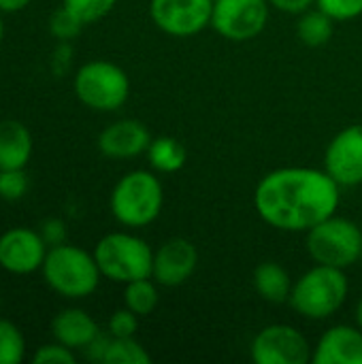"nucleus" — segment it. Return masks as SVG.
I'll use <instances>...</instances> for the list:
<instances>
[{
  "label": "nucleus",
  "mask_w": 362,
  "mask_h": 364,
  "mask_svg": "<svg viewBox=\"0 0 362 364\" xmlns=\"http://www.w3.org/2000/svg\"><path fill=\"white\" fill-rule=\"evenodd\" d=\"M341 186L324 171L312 166H282L267 173L254 190L258 218L282 232H307L337 213Z\"/></svg>",
  "instance_id": "obj_1"
},
{
  "label": "nucleus",
  "mask_w": 362,
  "mask_h": 364,
  "mask_svg": "<svg viewBox=\"0 0 362 364\" xmlns=\"http://www.w3.org/2000/svg\"><path fill=\"white\" fill-rule=\"evenodd\" d=\"M350 296V279L344 269L314 264L294 279L288 305L305 320L322 322L341 311Z\"/></svg>",
  "instance_id": "obj_2"
},
{
  "label": "nucleus",
  "mask_w": 362,
  "mask_h": 364,
  "mask_svg": "<svg viewBox=\"0 0 362 364\" xmlns=\"http://www.w3.org/2000/svg\"><path fill=\"white\" fill-rule=\"evenodd\" d=\"M164 207V188L151 168H134L117 179L109 196V209L117 224L145 228L154 224Z\"/></svg>",
  "instance_id": "obj_3"
},
{
  "label": "nucleus",
  "mask_w": 362,
  "mask_h": 364,
  "mask_svg": "<svg viewBox=\"0 0 362 364\" xmlns=\"http://www.w3.org/2000/svg\"><path fill=\"white\" fill-rule=\"evenodd\" d=\"M41 275L55 294L68 301L92 296L102 279L94 252H87L68 241L47 250Z\"/></svg>",
  "instance_id": "obj_4"
},
{
  "label": "nucleus",
  "mask_w": 362,
  "mask_h": 364,
  "mask_svg": "<svg viewBox=\"0 0 362 364\" xmlns=\"http://www.w3.org/2000/svg\"><path fill=\"white\" fill-rule=\"evenodd\" d=\"M305 250L314 264H326L346 271L361 262V226L350 218L333 213L305 232Z\"/></svg>",
  "instance_id": "obj_5"
},
{
  "label": "nucleus",
  "mask_w": 362,
  "mask_h": 364,
  "mask_svg": "<svg viewBox=\"0 0 362 364\" xmlns=\"http://www.w3.org/2000/svg\"><path fill=\"white\" fill-rule=\"evenodd\" d=\"M94 258L105 279L113 284H128L134 279L151 277L154 247L132 232H109L96 247Z\"/></svg>",
  "instance_id": "obj_6"
},
{
  "label": "nucleus",
  "mask_w": 362,
  "mask_h": 364,
  "mask_svg": "<svg viewBox=\"0 0 362 364\" xmlns=\"http://www.w3.org/2000/svg\"><path fill=\"white\" fill-rule=\"evenodd\" d=\"M73 90L83 107L98 113H113L128 102L130 77L115 62L90 60L75 73Z\"/></svg>",
  "instance_id": "obj_7"
},
{
  "label": "nucleus",
  "mask_w": 362,
  "mask_h": 364,
  "mask_svg": "<svg viewBox=\"0 0 362 364\" xmlns=\"http://www.w3.org/2000/svg\"><path fill=\"white\" fill-rule=\"evenodd\" d=\"M269 15V0H213L211 28L226 41L247 43L265 32Z\"/></svg>",
  "instance_id": "obj_8"
},
{
  "label": "nucleus",
  "mask_w": 362,
  "mask_h": 364,
  "mask_svg": "<svg viewBox=\"0 0 362 364\" xmlns=\"http://www.w3.org/2000/svg\"><path fill=\"white\" fill-rule=\"evenodd\" d=\"M312 354L309 339L290 324H269L250 343V358L256 364H307Z\"/></svg>",
  "instance_id": "obj_9"
},
{
  "label": "nucleus",
  "mask_w": 362,
  "mask_h": 364,
  "mask_svg": "<svg viewBox=\"0 0 362 364\" xmlns=\"http://www.w3.org/2000/svg\"><path fill=\"white\" fill-rule=\"evenodd\" d=\"M213 0H149V17L169 36L186 38L211 26Z\"/></svg>",
  "instance_id": "obj_10"
},
{
  "label": "nucleus",
  "mask_w": 362,
  "mask_h": 364,
  "mask_svg": "<svg viewBox=\"0 0 362 364\" xmlns=\"http://www.w3.org/2000/svg\"><path fill=\"white\" fill-rule=\"evenodd\" d=\"M341 188L362 183V124L339 130L324 149L322 166Z\"/></svg>",
  "instance_id": "obj_11"
},
{
  "label": "nucleus",
  "mask_w": 362,
  "mask_h": 364,
  "mask_svg": "<svg viewBox=\"0 0 362 364\" xmlns=\"http://www.w3.org/2000/svg\"><path fill=\"white\" fill-rule=\"evenodd\" d=\"M198 269V250L186 237H173L154 250L151 279L160 288H179Z\"/></svg>",
  "instance_id": "obj_12"
},
{
  "label": "nucleus",
  "mask_w": 362,
  "mask_h": 364,
  "mask_svg": "<svg viewBox=\"0 0 362 364\" xmlns=\"http://www.w3.org/2000/svg\"><path fill=\"white\" fill-rule=\"evenodd\" d=\"M47 243L43 241L38 230L15 226L0 235V269L11 275H30L41 271Z\"/></svg>",
  "instance_id": "obj_13"
},
{
  "label": "nucleus",
  "mask_w": 362,
  "mask_h": 364,
  "mask_svg": "<svg viewBox=\"0 0 362 364\" xmlns=\"http://www.w3.org/2000/svg\"><path fill=\"white\" fill-rule=\"evenodd\" d=\"M151 139L154 136L143 122L122 117L100 130L96 147L109 160H132L147 151Z\"/></svg>",
  "instance_id": "obj_14"
},
{
  "label": "nucleus",
  "mask_w": 362,
  "mask_h": 364,
  "mask_svg": "<svg viewBox=\"0 0 362 364\" xmlns=\"http://www.w3.org/2000/svg\"><path fill=\"white\" fill-rule=\"evenodd\" d=\"M314 364H362V328L335 324L320 335L312 354Z\"/></svg>",
  "instance_id": "obj_15"
},
{
  "label": "nucleus",
  "mask_w": 362,
  "mask_h": 364,
  "mask_svg": "<svg viewBox=\"0 0 362 364\" xmlns=\"http://www.w3.org/2000/svg\"><path fill=\"white\" fill-rule=\"evenodd\" d=\"M98 333L100 326L96 320L79 307L62 309L51 320V337L75 352H83Z\"/></svg>",
  "instance_id": "obj_16"
},
{
  "label": "nucleus",
  "mask_w": 362,
  "mask_h": 364,
  "mask_svg": "<svg viewBox=\"0 0 362 364\" xmlns=\"http://www.w3.org/2000/svg\"><path fill=\"white\" fill-rule=\"evenodd\" d=\"M34 141L19 119L0 122V171L4 168H26L32 158Z\"/></svg>",
  "instance_id": "obj_17"
},
{
  "label": "nucleus",
  "mask_w": 362,
  "mask_h": 364,
  "mask_svg": "<svg viewBox=\"0 0 362 364\" xmlns=\"http://www.w3.org/2000/svg\"><path fill=\"white\" fill-rule=\"evenodd\" d=\"M252 286L265 303L284 305V303H288V299L292 294L294 279L284 264H280L275 260H265L254 269Z\"/></svg>",
  "instance_id": "obj_18"
},
{
  "label": "nucleus",
  "mask_w": 362,
  "mask_h": 364,
  "mask_svg": "<svg viewBox=\"0 0 362 364\" xmlns=\"http://www.w3.org/2000/svg\"><path fill=\"white\" fill-rule=\"evenodd\" d=\"M147 164L154 173L158 175H173L179 173L186 162H188V149L186 145L171 134H162V136H154L147 151Z\"/></svg>",
  "instance_id": "obj_19"
},
{
  "label": "nucleus",
  "mask_w": 362,
  "mask_h": 364,
  "mask_svg": "<svg viewBox=\"0 0 362 364\" xmlns=\"http://www.w3.org/2000/svg\"><path fill=\"white\" fill-rule=\"evenodd\" d=\"M297 36L305 47H324L333 34H335V19L329 17L324 11H320L318 6L307 9L305 13L297 15Z\"/></svg>",
  "instance_id": "obj_20"
},
{
  "label": "nucleus",
  "mask_w": 362,
  "mask_h": 364,
  "mask_svg": "<svg viewBox=\"0 0 362 364\" xmlns=\"http://www.w3.org/2000/svg\"><path fill=\"white\" fill-rule=\"evenodd\" d=\"M158 303H160V286L151 277L124 284V307L134 311L139 318L151 316Z\"/></svg>",
  "instance_id": "obj_21"
},
{
  "label": "nucleus",
  "mask_w": 362,
  "mask_h": 364,
  "mask_svg": "<svg viewBox=\"0 0 362 364\" xmlns=\"http://www.w3.org/2000/svg\"><path fill=\"white\" fill-rule=\"evenodd\" d=\"M151 356L134 337H111L102 364H149Z\"/></svg>",
  "instance_id": "obj_22"
},
{
  "label": "nucleus",
  "mask_w": 362,
  "mask_h": 364,
  "mask_svg": "<svg viewBox=\"0 0 362 364\" xmlns=\"http://www.w3.org/2000/svg\"><path fill=\"white\" fill-rule=\"evenodd\" d=\"M26 356V337L17 324L0 318V364H19Z\"/></svg>",
  "instance_id": "obj_23"
},
{
  "label": "nucleus",
  "mask_w": 362,
  "mask_h": 364,
  "mask_svg": "<svg viewBox=\"0 0 362 364\" xmlns=\"http://www.w3.org/2000/svg\"><path fill=\"white\" fill-rule=\"evenodd\" d=\"M62 4L83 21V26L96 23L102 17H107L113 6L117 4V0H62Z\"/></svg>",
  "instance_id": "obj_24"
},
{
  "label": "nucleus",
  "mask_w": 362,
  "mask_h": 364,
  "mask_svg": "<svg viewBox=\"0 0 362 364\" xmlns=\"http://www.w3.org/2000/svg\"><path fill=\"white\" fill-rule=\"evenodd\" d=\"M81 30H83V21L79 17H75L64 4L58 6L49 17V32L58 43L60 41L70 43L73 38H77L81 34Z\"/></svg>",
  "instance_id": "obj_25"
},
{
  "label": "nucleus",
  "mask_w": 362,
  "mask_h": 364,
  "mask_svg": "<svg viewBox=\"0 0 362 364\" xmlns=\"http://www.w3.org/2000/svg\"><path fill=\"white\" fill-rule=\"evenodd\" d=\"M30 188L26 168H4L0 171V198L6 203L21 200Z\"/></svg>",
  "instance_id": "obj_26"
},
{
  "label": "nucleus",
  "mask_w": 362,
  "mask_h": 364,
  "mask_svg": "<svg viewBox=\"0 0 362 364\" xmlns=\"http://www.w3.org/2000/svg\"><path fill=\"white\" fill-rule=\"evenodd\" d=\"M139 316L128 307L115 309L107 322V333L111 337H137L139 333Z\"/></svg>",
  "instance_id": "obj_27"
},
{
  "label": "nucleus",
  "mask_w": 362,
  "mask_h": 364,
  "mask_svg": "<svg viewBox=\"0 0 362 364\" xmlns=\"http://www.w3.org/2000/svg\"><path fill=\"white\" fill-rule=\"evenodd\" d=\"M316 6L335 21H352L362 15V0H316Z\"/></svg>",
  "instance_id": "obj_28"
},
{
  "label": "nucleus",
  "mask_w": 362,
  "mask_h": 364,
  "mask_svg": "<svg viewBox=\"0 0 362 364\" xmlns=\"http://www.w3.org/2000/svg\"><path fill=\"white\" fill-rule=\"evenodd\" d=\"M75 360H77V352L62 346L55 339L51 343H45V346L36 348V352L32 356L34 364H73Z\"/></svg>",
  "instance_id": "obj_29"
},
{
  "label": "nucleus",
  "mask_w": 362,
  "mask_h": 364,
  "mask_svg": "<svg viewBox=\"0 0 362 364\" xmlns=\"http://www.w3.org/2000/svg\"><path fill=\"white\" fill-rule=\"evenodd\" d=\"M38 232H41L43 241L47 243V247L62 245V243H66V237H68L66 224L60 218H47V220H43L41 226H38Z\"/></svg>",
  "instance_id": "obj_30"
},
{
  "label": "nucleus",
  "mask_w": 362,
  "mask_h": 364,
  "mask_svg": "<svg viewBox=\"0 0 362 364\" xmlns=\"http://www.w3.org/2000/svg\"><path fill=\"white\" fill-rule=\"evenodd\" d=\"M109 343H111V335H109L107 331H100V333L87 343V348L83 350V356H85L90 363H105Z\"/></svg>",
  "instance_id": "obj_31"
},
{
  "label": "nucleus",
  "mask_w": 362,
  "mask_h": 364,
  "mask_svg": "<svg viewBox=\"0 0 362 364\" xmlns=\"http://www.w3.org/2000/svg\"><path fill=\"white\" fill-rule=\"evenodd\" d=\"M271 9L286 13V15H301L307 9L316 6V0H269Z\"/></svg>",
  "instance_id": "obj_32"
},
{
  "label": "nucleus",
  "mask_w": 362,
  "mask_h": 364,
  "mask_svg": "<svg viewBox=\"0 0 362 364\" xmlns=\"http://www.w3.org/2000/svg\"><path fill=\"white\" fill-rule=\"evenodd\" d=\"M70 55H73L70 43H66V41H60V45H58V47H55V51H53V60H51V64H53V70H55L58 75L68 70Z\"/></svg>",
  "instance_id": "obj_33"
},
{
  "label": "nucleus",
  "mask_w": 362,
  "mask_h": 364,
  "mask_svg": "<svg viewBox=\"0 0 362 364\" xmlns=\"http://www.w3.org/2000/svg\"><path fill=\"white\" fill-rule=\"evenodd\" d=\"M32 0H0V13H19Z\"/></svg>",
  "instance_id": "obj_34"
},
{
  "label": "nucleus",
  "mask_w": 362,
  "mask_h": 364,
  "mask_svg": "<svg viewBox=\"0 0 362 364\" xmlns=\"http://www.w3.org/2000/svg\"><path fill=\"white\" fill-rule=\"evenodd\" d=\"M354 322H356V326H361L362 328V296L358 299L356 309H354Z\"/></svg>",
  "instance_id": "obj_35"
},
{
  "label": "nucleus",
  "mask_w": 362,
  "mask_h": 364,
  "mask_svg": "<svg viewBox=\"0 0 362 364\" xmlns=\"http://www.w3.org/2000/svg\"><path fill=\"white\" fill-rule=\"evenodd\" d=\"M2 38H4V21H2V13H0V45H2Z\"/></svg>",
  "instance_id": "obj_36"
},
{
  "label": "nucleus",
  "mask_w": 362,
  "mask_h": 364,
  "mask_svg": "<svg viewBox=\"0 0 362 364\" xmlns=\"http://www.w3.org/2000/svg\"><path fill=\"white\" fill-rule=\"evenodd\" d=\"M0 311H2V303H0Z\"/></svg>",
  "instance_id": "obj_37"
},
{
  "label": "nucleus",
  "mask_w": 362,
  "mask_h": 364,
  "mask_svg": "<svg viewBox=\"0 0 362 364\" xmlns=\"http://www.w3.org/2000/svg\"><path fill=\"white\" fill-rule=\"evenodd\" d=\"M361 264H362V256H361Z\"/></svg>",
  "instance_id": "obj_38"
}]
</instances>
